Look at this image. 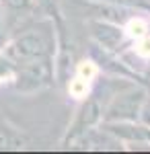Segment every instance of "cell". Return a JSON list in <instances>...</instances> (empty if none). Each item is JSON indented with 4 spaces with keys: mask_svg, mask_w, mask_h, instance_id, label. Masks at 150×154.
Instances as JSON below:
<instances>
[{
    "mask_svg": "<svg viewBox=\"0 0 150 154\" xmlns=\"http://www.w3.org/2000/svg\"><path fill=\"white\" fill-rule=\"evenodd\" d=\"M91 31H92V37H95V41H97L99 48L115 49L121 43V29L113 23L91 21Z\"/></svg>",
    "mask_w": 150,
    "mask_h": 154,
    "instance_id": "5b68a950",
    "label": "cell"
},
{
    "mask_svg": "<svg viewBox=\"0 0 150 154\" xmlns=\"http://www.w3.org/2000/svg\"><path fill=\"white\" fill-rule=\"evenodd\" d=\"M52 48H54V41L47 33L39 31V29H29L23 35L14 37L11 43L0 51V56L17 68V66L33 62V60L52 58Z\"/></svg>",
    "mask_w": 150,
    "mask_h": 154,
    "instance_id": "6da1fadb",
    "label": "cell"
},
{
    "mask_svg": "<svg viewBox=\"0 0 150 154\" xmlns=\"http://www.w3.org/2000/svg\"><path fill=\"white\" fill-rule=\"evenodd\" d=\"M144 101V93L142 91H127L121 93L113 99V103L107 107L103 119L105 121H130V119H136L140 113V107Z\"/></svg>",
    "mask_w": 150,
    "mask_h": 154,
    "instance_id": "3957f363",
    "label": "cell"
},
{
    "mask_svg": "<svg viewBox=\"0 0 150 154\" xmlns=\"http://www.w3.org/2000/svg\"><path fill=\"white\" fill-rule=\"evenodd\" d=\"M2 2L12 11H25L31 6V0H2Z\"/></svg>",
    "mask_w": 150,
    "mask_h": 154,
    "instance_id": "52a82bcc",
    "label": "cell"
},
{
    "mask_svg": "<svg viewBox=\"0 0 150 154\" xmlns=\"http://www.w3.org/2000/svg\"><path fill=\"white\" fill-rule=\"evenodd\" d=\"M14 86L25 93H33L41 91L52 84L54 80V68L49 64V58L43 60H33L14 68Z\"/></svg>",
    "mask_w": 150,
    "mask_h": 154,
    "instance_id": "7a4b0ae2",
    "label": "cell"
},
{
    "mask_svg": "<svg viewBox=\"0 0 150 154\" xmlns=\"http://www.w3.org/2000/svg\"><path fill=\"white\" fill-rule=\"evenodd\" d=\"M31 2H35V4H37V8H41L45 14H49V17H56V19H58V14H60V4H58V0H31Z\"/></svg>",
    "mask_w": 150,
    "mask_h": 154,
    "instance_id": "8992f818",
    "label": "cell"
},
{
    "mask_svg": "<svg viewBox=\"0 0 150 154\" xmlns=\"http://www.w3.org/2000/svg\"><path fill=\"white\" fill-rule=\"evenodd\" d=\"M101 119H103V109H101V105H99V101H97V99L84 101V105L80 107V111L76 113V119H74L72 128L68 130V138H66V140L78 138L80 134L91 130L92 125H97Z\"/></svg>",
    "mask_w": 150,
    "mask_h": 154,
    "instance_id": "277c9868",
    "label": "cell"
}]
</instances>
